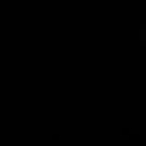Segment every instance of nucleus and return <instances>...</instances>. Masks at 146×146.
<instances>
[{
    "mask_svg": "<svg viewBox=\"0 0 146 146\" xmlns=\"http://www.w3.org/2000/svg\"><path fill=\"white\" fill-rule=\"evenodd\" d=\"M140 35H146V29H140Z\"/></svg>",
    "mask_w": 146,
    "mask_h": 146,
    "instance_id": "nucleus-1",
    "label": "nucleus"
}]
</instances>
